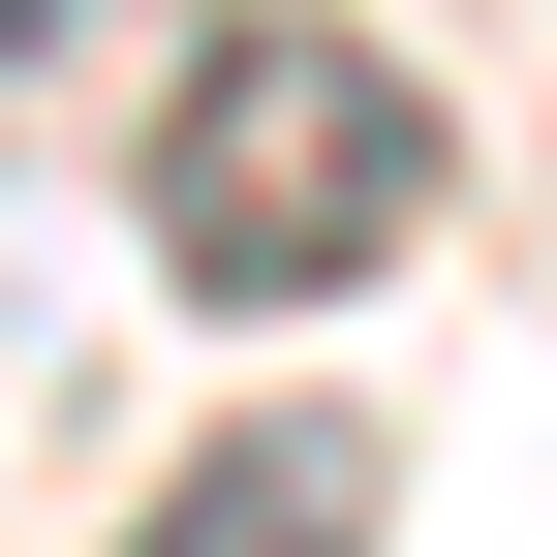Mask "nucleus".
Listing matches in <instances>:
<instances>
[{
	"mask_svg": "<svg viewBox=\"0 0 557 557\" xmlns=\"http://www.w3.org/2000/svg\"><path fill=\"white\" fill-rule=\"evenodd\" d=\"M32 62H62V0H0V94H32Z\"/></svg>",
	"mask_w": 557,
	"mask_h": 557,
	"instance_id": "7ed1b4c3",
	"label": "nucleus"
},
{
	"mask_svg": "<svg viewBox=\"0 0 557 557\" xmlns=\"http://www.w3.org/2000/svg\"><path fill=\"white\" fill-rule=\"evenodd\" d=\"M434 186H465V124L403 32H218L156 94V278L186 310H341V278L434 248Z\"/></svg>",
	"mask_w": 557,
	"mask_h": 557,
	"instance_id": "f257e3e1",
	"label": "nucleus"
},
{
	"mask_svg": "<svg viewBox=\"0 0 557 557\" xmlns=\"http://www.w3.org/2000/svg\"><path fill=\"white\" fill-rule=\"evenodd\" d=\"M403 496H372V434L341 403H248V434H186L156 496H124V557H372Z\"/></svg>",
	"mask_w": 557,
	"mask_h": 557,
	"instance_id": "f03ea898",
	"label": "nucleus"
}]
</instances>
